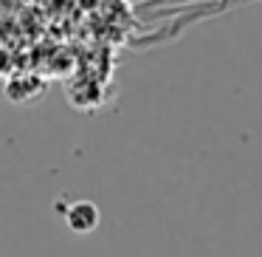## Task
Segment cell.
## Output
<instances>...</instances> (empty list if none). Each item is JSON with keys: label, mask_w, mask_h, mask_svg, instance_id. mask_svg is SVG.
<instances>
[{"label": "cell", "mask_w": 262, "mask_h": 257, "mask_svg": "<svg viewBox=\"0 0 262 257\" xmlns=\"http://www.w3.org/2000/svg\"><path fill=\"white\" fill-rule=\"evenodd\" d=\"M62 218H65V226L74 234H91L102 223V212L93 201H71L68 209L62 212Z\"/></svg>", "instance_id": "cell-1"}]
</instances>
